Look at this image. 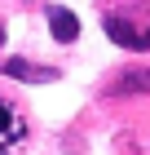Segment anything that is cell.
Wrapping results in <instances>:
<instances>
[{
  "instance_id": "obj_4",
  "label": "cell",
  "mask_w": 150,
  "mask_h": 155,
  "mask_svg": "<svg viewBox=\"0 0 150 155\" xmlns=\"http://www.w3.org/2000/svg\"><path fill=\"white\" fill-rule=\"evenodd\" d=\"M115 93H150V71H141V67H128V71L119 75Z\"/></svg>"
},
{
  "instance_id": "obj_1",
  "label": "cell",
  "mask_w": 150,
  "mask_h": 155,
  "mask_svg": "<svg viewBox=\"0 0 150 155\" xmlns=\"http://www.w3.org/2000/svg\"><path fill=\"white\" fill-rule=\"evenodd\" d=\"M49 27H53V40H62V45H71L80 36V18L71 9H62V5H49Z\"/></svg>"
},
{
  "instance_id": "obj_7",
  "label": "cell",
  "mask_w": 150,
  "mask_h": 155,
  "mask_svg": "<svg viewBox=\"0 0 150 155\" xmlns=\"http://www.w3.org/2000/svg\"><path fill=\"white\" fill-rule=\"evenodd\" d=\"M0 40H5V27H0Z\"/></svg>"
},
{
  "instance_id": "obj_5",
  "label": "cell",
  "mask_w": 150,
  "mask_h": 155,
  "mask_svg": "<svg viewBox=\"0 0 150 155\" xmlns=\"http://www.w3.org/2000/svg\"><path fill=\"white\" fill-rule=\"evenodd\" d=\"M9 129V111H5V102H0V133Z\"/></svg>"
},
{
  "instance_id": "obj_6",
  "label": "cell",
  "mask_w": 150,
  "mask_h": 155,
  "mask_svg": "<svg viewBox=\"0 0 150 155\" xmlns=\"http://www.w3.org/2000/svg\"><path fill=\"white\" fill-rule=\"evenodd\" d=\"M141 49H150V31H146V36H141Z\"/></svg>"
},
{
  "instance_id": "obj_2",
  "label": "cell",
  "mask_w": 150,
  "mask_h": 155,
  "mask_svg": "<svg viewBox=\"0 0 150 155\" xmlns=\"http://www.w3.org/2000/svg\"><path fill=\"white\" fill-rule=\"evenodd\" d=\"M106 36L115 40V45H124V49H141V36L124 22V18H115V13H106Z\"/></svg>"
},
{
  "instance_id": "obj_3",
  "label": "cell",
  "mask_w": 150,
  "mask_h": 155,
  "mask_svg": "<svg viewBox=\"0 0 150 155\" xmlns=\"http://www.w3.org/2000/svg\"><path fill=\"white\" fill-rule=\"evenodd\" d=\"M5 75H13V80H27V84H35V80H53V71H40V67H31V62H22V58H9L5 62Z\"/></svg>"
}]
</instances>
